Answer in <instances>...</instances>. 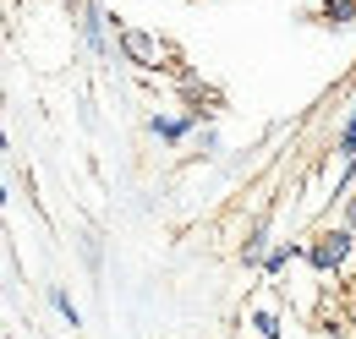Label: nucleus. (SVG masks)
<instances>
[{"label": "nucleus", "instance_id": "9", "mask_svg": "<svg viewBox=\"0 0 356 339\" xmlns=\"http://www.w3.org/2000/svg\"><path fill=\"white\" fill-rule=\"evenodd\" d=\"M334 154H340V159H356V115L340 126V137H334Z\"/></svg>", "mask_w": 356, "mask_h": 339}, {"label": "nucleus", "instance_id": "3", "mask_svg": "<svg viewBox=\"0 0 356 339\" xmlns=\"http://www.w3.org/2000/svg\"><path fill=\"white\" fill-rule=\"evenodd\" d=\"M247 329H252V339H285V317H280L274 301H252L247 306Z\"/></svg>", "mask_w": 356, "mask_h": 339}, {"label": "nucleus", "instance_id": "7", "mask_svg": "<svg viewBox=\"0 0 356 339\" xmlns=\"http://www.w3.org/2000/svg\"><path fill=\"white\" fill-rule=\"evenodd\" d=\"M268 252V230L264 224H252V230H247V241H241V263H247V268H258V257Z\"/></svg>", "mask_w": 356, "mask_h": 339}, {"label": "nucleus", "instance_id": "6", "mask_svg": "<svg viewBox=\"0 0 356 339\" xmlns=\"http://www.w3.org/2000/svg\"><path fill=\"white\" fill-rule=\"evenodd\" d=\"M318 22H329V28L356 22V0H323V6H318Z\"/></svg>", "mask_w": 356, "mask_h": 339}, {"label": "nucleus", "instance_id": "10", "mask_svg": "<svg viewBox=\"0 0 356 339\" xmlns=\"http://www.w3.org/2000/svg\"><path fill=\"white\" fill-rule=\"evenodd\" d=\"M49 306H55V312H60V317H66L72 329L83 323V317H77V306H72V296H66V290H49Z\"/></svg>", "mask_w": 356, "mask_h": 339}, {"label": "nucleus", "instance_id": "4", "mask_svg": "<svg viewBox=\"0 0 356 339\" xmlns=\"http://www.w3.org/2000/svg\"><path fill=\"white\" fill-rule=\"evenodd\" d=\"M197 126H203L197 115H148V131H154L159 142H186Z\"/></svg>", "mask_w": 356, "mask_h": 339}, {"label": "nucleus", "instance_id": "8", "mask_svg": "<svg viewBox=\"0 0 356 339\" xmlns=\"http://www.w3.org/2000/svg\"><path fill=\"white\" fill-rule=\"evenodd\" d=\"M104 22H110V17H104V6H88V22H83V39H88L93 49H104Z\"/></svg>", "mask_w": 356, "mask_h": 339}, {"label": "nucleus", "instance_id": "5", "mask_svg": "<svg viewBox=\"0 0 356 339\" xmlns=\"http://www.w3.org/2000/svg\"><path fill=\"white\" fill-rule=\"evenodd\" d=\"M296 257H302V247H296V241H285V247H268L258 263H264V274H285V268H291Z\"/></svg>", "mask_w": 356, "mask_h": 339}, {"label": "nucleus", "instance_id": "2", "mask_svg": "<svg viewBox=\"0 0 356 339\" xmlns=\"http://www.w3.org/2000/svg\"><path fill=\"white\" fill-rule=\"evenodd\" d=\"M115 49L132 60L137 72H170V66H176V49H170V44L143 33V28H132V22H121V17H115Z\"/></svg>", "mask_w": 356, "mask_h": 339}, {"label": "nucleus", "instance_id": "1", "mask_svg": "<svg viewBox=\"0 0 356 339\" xmlns=\"http://www.w3.org/2000/svg\"><path fill=\"white\" fill-rule=\"evenodd\" d=\"M302 257L318 279H346V274H356V235L346 224H329L302 247Z\"/></svg>", "mask_w": 356, "mask_h": 339}]
</instances>
